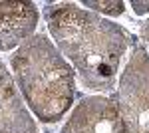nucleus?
Wrapping results in <instances>:
<instances>
[{"label": "nucleus", "instance_id": "obj_4", "mask_svg": "<svg viewBox=\"0 0 149 133\" xmlns=\"http://www.w3.org/2000/svg\"><path fill=\"white\" fill-rule=\"evenodd\" d=\"M143 34H145V38H147V40H149V22H147V26L143 28Z\"/></svg>", "mask_w": 149, "mask_h": 133}, {"label": "nucleus", "instance_id": "obj_2", "mask_svg": "<svg viewBox=\"0 0 149 133\" xmlns=\"http://www.w3.org/2000/svg\"><path fill=\"white\" fill-rule=\"evenodd\" d=\"M38 14L32 4H0V50H10L34 30Z\"/></svg>", "mask_w": 149, "mask_h": 133}, {"label": "nucleus", "instance_id": "obj_3", "mask_svg": "<svg viewBox=\"0 0 149 133\" xmlns=\"http://www.w3.org/2000/svg\"><path fill=\"white\" fill-rule=\"evenodd\" d=\"M32 123L18 100L8 74L0 66V133H28Z\"/></svg>", "mask_w": 149, "mask_h": 133}, {"label": "nucleus", "instance_id": "obj_1", "mask_svg": "<svg viewBox=\"0 0 149 133\" xmlns=\"http://www.w3.org/2000/svg\"><path fill=\"white\" fill-rule=\"evenodd\" d=\"M42 56L44 54L40 52L36 54V46H28L16 56L14 64L28 101L36 113H40L46 121H52L68 109L72 101V74L48 46L46 58Z\"/></svg>", "mask_w": 149, "mask_h": 133}]
</instances>
